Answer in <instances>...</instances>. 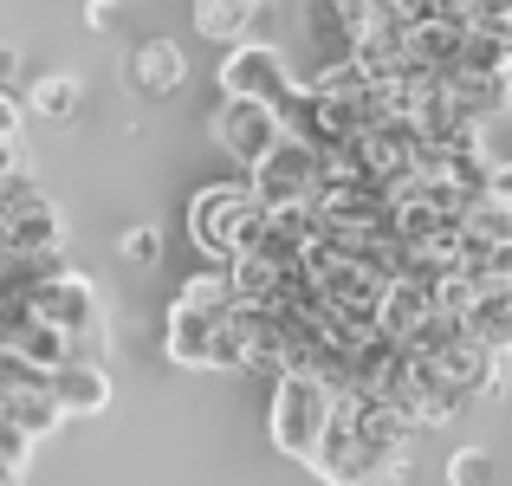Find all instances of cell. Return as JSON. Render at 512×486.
Listing matches in <instances>:
<instances>
[{
  "mask_svg": "<svg viewBox=\"0 0 512 486\" xmlns=\"http://www.w3.org/2000/svg\"><path fill=\"white\" fill-rule=\"evenodd\" d=\"M188 240L208 253L214 266H234L247 253H260L266 240V208L247 182H214L188 201Z\"/></svg>",
  "mask_w": 512,
  "mask_h": 486,
  "instance_id": "cell-1",
  "label": "cell"
},
{
  "mask_svg": "<svg viewBox=\"0 0 512 486\" xmlns=\"http://www.w3.org/2000/svg\"><path fill=\"white\" fill-rule=\"evenodd\" d=\"M331 409H338V396H331L325 383H312V376H279L273 402H266V435H273L279 454L312 467L318 441H325V428H331Z\"/></svg>",
  "mask_w": 512,
  "mask_h": 486,
  "instance_id": "cell-2",
  "label": "cell"
},
{
  "mask_svg": "<svg viewBox=\"0 0 512 486\" xmlns=\"http://www.w3.org/2000/svg\"><path fill=\"white\" fill-rule=\"evenodd\" d=\"M376 396H389L415 428H441V422H454V415L467 409V389L454 383L435 357H415V350H402V363L389 370V383L376 389Z\"/></svg>",
  "mask_w": 512,
  "mask_h": 486,
  "instance_id": "cell-3",
  "label": "cell"
},
{
  "mask_svg": "<svg viewBox=\"0 0 512 486\" xmlns=\"http://www.w3.org/2000/svg\"><path fill=\"white\" fill-rule=\"evenodd\" d=\"M234 312H195V305L175 299L163 318V357L175 370H240V344L227 331Z\"/></svg>",
  "mask_w": 512,
  "mask_h": 486,
  "instance_id": "cell-4",
  "label": "cell"
},
{
  "mask_svg": "<svg viewBox=\"0 0 512 486\" xmlns=\"http://www.w3.org/2000/svg\"><path fill=\"white\" fill-rule=\"evenodd\" d=\"M208 137H214V150L221 156H234L240 169H260L266 156L286 143V130H279V111H266V104H253V98H221L208 111Z\"/></svg>",
  "mask_w": 512,
  "mask_h": 486,
  "instance_id": "cell-5",
  "label": "cell"
},
{
  "mask_svg": "<svg viewBox=\"0 0 512 486\" xmlns=\"http://www.w3.org/2000/svg\"><path fill=\"white\" fill-rule=\"evenodd\" d=\"M292 91H299V72L286 65V52H279V46L247 39V46L227 52V65H221V98H253V104H266V111H279Z\"/></svg>",
  "mask_w": 512,
  "mask_h": 486,
  "instance_id": "cell-6",
  "label": "cell"
},
{
  "mask_svg": "<svg viewBox=\"0 0 512 486\" xmlns=\"http://www.w3.org/2000/svg\"><path fill=\"white\" fill-rule=\"evenodd\" d=\"M318 175H325V156L318 150H305V143H279L273 156L260 162V169L247 175V188L260 195V208L273 214V208H299V201H312V188H318Z\"/></svg>",
  "mask_w": 512,
  "mask_h": 486,
  "instance_id": "cell-7",
  "label": "cell"
},
{
  "mask_svg": "<svg viewBox=\"0 0 512 486\" xmlns=\"http://www.w3.org/2000/svg\"><path fill=\"white\" fill-rule=\"evenodd\" d=\"M279 130H286L292 143H305V150H318L325 162H338L350 143H357V137H344V130H338V117L325 111V98H318L312 85H299L286 104H279Z\"/></svg>",
  "mask_w": 512,
  "mask_h": 486,
  "instance_id": "cell-8",
  "label": "cell"
},
{
  "mask_svg": "<svg viewBox=\"0 0 512 486\" xmlns=\"http://www.w3.org/2000/svg\"><path fill=\"white\" fill-rule=\"evenodd\" d=\"M33 312L46 318V324H59L65 337H85V331H98V324H104V312H98V292H91L78 273L46 279V286L33 292Z\"/></svg>",
  "mask_w": 512,
  "mask_h": 486,
  "instance_id": "cell-9",
  "label": "cell"
},
{
  "mask_svg": "<svg viewBox=\"0 0 512 486\" xmlns=\"http://www.w3.org/2000/svg\"><path fill=\"white\" fill-rule=\"evenodd\" d=\"M273 13V0H195V33L201 39H221L227 52L260 39V20Z\"/></svg>",
  "mask_w": 512,
  "mask_h": 486,
  "instance_id": "cell-10",
  "label": "cell"
},
{
  "mask_svg": "<svg viewBox=\"0 0 512 486\" xmlns=\"http://www.w3.org/2000/svg\"><path fill=\"white\" fill-rule=\"evenodd\" d=\"M182 78H188V59L175 39H143L130 52V91L137 98H169V91H182Z\"/></svg>",
  "mask_w": 512,
  "mask_h": 486,
  "instance_id": "cell-11",
  "label": "cell"
},
{
  "mask_svg": "<svg viewBox=\"0 0 512 486\" xmlns=\"http://www.w3.org/2000/svg\"><path fill=\"white\" fill-rule=\"evenodd\" d=\"M448 91H454V111H461L467 124H480V130L512 111V72H454Z\"/></svg>",
  "mask_w": 512,
  "mask_h": 486,
  "instance_id": "cell-12",
  "label": "cell"
},
{
  "mask_svg": "<svg viewBox=\"0 0 512 486\" xmlns=\"http://www.w3.org/2000/svg\"><path fill=\"white\" fill-rule=\"evenodd\" d=\"M52 402H59V415H98L104 402H111V370H98V363H65V370H52Z\"/></svg>",
  "mask_w": 512,
  "mask_h": 486,
  "instance_id": "cell-13",
  "label": "cell"
},
{
  "mask_svg": "<svg viewBox=\"0 0 512 486\" xmlns=\"http://www.w3.org/2000/svg\"><path fill=\"white\" fill-rule=\"evenodd\" d=\"M467 331L506 357L512 350V279H480V299H474V312H467Z\"/></svg>",
  "mask_w": 512,
  "mask_h": 486,
  "instance_id": "cell-14",
  "label": "cell"
},
{
  "mask_svg": "<svg viewBox=\"0 0 512 486\" xmlns=\"http://www.w3.org/2000/svg\"><path fill=\"white\" fill-rule=\"evenodd\" d=\"M7 253H65V221L52 201H33V208L7 214Z\"/></svg>",
  "mask_w": 512,
  "mask_h": 486,
  "instance_id": "cell-15",
  "label": "cell"
},
{
  "mask_svg": "<svg viewBox=\"0 0 512 486\" xmlns=\"http://www.w3.org/2000/svg\"><path fill=\"white\" fill-rule=\"evenodd\" d=\"M7 350H13V357H26V363H39V370H65V363H72V337H65L59 324H46L39 312L7 331Z\"/></svg>",
  "mask_w": 512,
  "mask_h": 486,
  "instance_id": "cell-16",
  "label": "cell"
},
{
  "mask_svg": "<svg viewBox=\"0 0 512 486\" xmlns=\"http://www.w3.org/2000/svg\"><path fill=\"white\" fill-rule=\"evenodd\" d=\"M78 104H85V85H78L72 72H46V78H33V91H26V111H33L39 124H72Z\"/></svg>",
  "mask_w": 512,
  "mask_h": 486,
  "instance_id": "cell-17",
  "label": "cell"
},
{
  "mask_svg": "<svg viewBox=\"0 0 512 486\" xmlns=\"http://www.w3.org/2000/svg\"><path fill=\"white\" fill-rule=\"evenodd\" d=\"M0 415H7L20 435H52V428L65 422L59 415V402H52V389H0Z\"/></svg>",
  "mask_w": 512,
  "mask_h": 486,
  "instance_id": "cell-18",
  "label": "cell"
},
{
  "mask_svg": "<svg viewBox=\"0 0 512 486\" xmlns=\"http://www.w3.org/2000/svg\"><path fill=\"white\" fill-rule=\"evenodd\" d=\"M428 312H435V292L415 286V279H396V286H389V305H383V331L396 337V344H409Z\"/></svg>",
  "mask_w": 512,
  "mask_h": 486,
  "instance_id": "cell-19",
  "label": "cell"
},
{
  "mask_svg": "<svg viewBox=\"0 0 512 486\" xmlns=\"http://www.w3.org/2000/svg\"><path fill=\"white\" fill-rule=\"evenodd\" d=\"M318 7H325L331 20L344 26V39L370 33V26H383V20H409V13H402L396 0H318Z\"/></svg>",
  "mask_w": 512,
  "mask_h": 486,
  "instance_id": "cell-20",
  "label": "cell"
},
{
  "mask_svg": "<svg viewBox=\"0 0 512 486\" xmlns=\"http://www.w3.org/2000/svg\"><path fill=\"white\" fill-rule=\"evenodd\" d=\"M467 234H474V240H487V247H512V201L487 195L474 214H467Z\"/></svg>",
  "mask_w": 512,
  "mask_h": 486,
  "instance_id": "cell-21",
  "label": "cell"
},
{
  "mask_svg": "<svg viewBox=\"0 0 512 486\" xmlns=\"http://www.w3.org/2000/svg\"><path fill=\"white\" fill-rule=\"evenodd\" d=\"M454 72H512V52L500 46V39H487V33H474L467 39V52H461V65ZM448 72V78H454Z\"/></svg>",
  "mask_w": 512,
  "mask_h": 486,
  "instance_id": "cell-22",
  "label": "cell"
},
{
  "mask_svg": "<svg viewBox=\"0 0 512 486\" xmlns=\"http://www.w3.org/2000/svg\"><path fill=\"white\" fill-rule=\"evenodd\" d=\"M448 486H493V454L461 448V454L448 461Z\"/></svg>",
  "mask_w": 512,
  "mask_h": 486,
  "instance_id": "cell-23",
  "label": "cell"
},
{
  "mask_svg": "<svg viewBox=\"0 0 512 486\" xmlns=\"http://www.w3.org/2000/svg\"><path fill=\"white\" fill-rule=\"evenodd\" d=\"M156 253H163V234H156V227H130L124 234V260L130 266H150Z\"/></svg>",
  "mask_w": 512,
  "mask_h": 486,
  "instance_id": "cell-24",
  "label": "cell"
},
{
  "mask_svg": "<svg viewBox=\"0 0 512 486\" xmlns=\"http://www.w3.org/2000/svg\"><path fill=\"white\" fill-rule=\"evenodd\" d=\"M13 91H20V52L0 46V98H13Z\"/></svg>",
  "mask_w": 512,
  "mask_h": 486,
  "instance_id": "cell-25",
  "label": "cell"
},
{
  "mask_svg": "<svg viewBox=\"0 0 512 486\" xmlns=\"http://www.w3.org/2000/svg\"><path fill=\"white\" fill-rule=\"evenodd\" d=\"M85 26H91V33H111V26H117V0H91V7H85Z\"/></svg>",
  "mask_w": 512,
  "mask_h": 486,
  "instance_id": "cell-26",
  "label": "cell"
},
{
  "mask_svg": "<svg viewBox=\"0 0 512 486\" xmlns=\"http://www.w3.org/2000/svg\"><path fill=\"white\" fill-rule=\"evenodd\" d=\"M26 169V150H20V137H0V182L7 175H20Z\"/></svg>",
  "mask_w": 512,
  "mask_h": 486,
  "instance_id": "cell-27",
  "label": "cell"
},
{
  "mask_svg": "<svg viewBox=\"0 0 512 486\" xmlns=\"http://www.w3.org/2000/svg\"><path fill=\"white\" fill-rule=\"evenodd\" d=\"M467 13H474V26L480 20H512V0H467Z\"/></svg>",
  "mask_w": 512,
  "mask_h": 486,
  "instance_id": "cell-28",
  "label": "cell"
},
{
  "mask_svg": "<svg viewBox=\"0 0 512 486\" xmlns=\"http://www.w3.org/2000/svg\"><path fill=\"white\" fill-rule=\"evenodd\" d=\"M493 195L512 201V162H500V169H493Z\"/></svg>",
  "mask_w": 512,
  "mask_h": 486,
  "instance_id": "cell-29",
  "label": "cell"
}]
</instances>
